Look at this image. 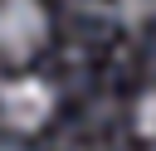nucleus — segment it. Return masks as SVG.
Here are the masks:
<instances>
[{
	"label": "nucleus",
	"mask_w": 156,
	"mask_h": 151,
	"mask_svg": "<svg viewBox=\"0 0 156 151\" xmlns=\"http://www.w3.org/2000/svg\"><path fill=\"white\" fill-rule=\"evenodd\" d=\"M58 112V88L39 73H15L0 83V127L10 136H39Z\"/></svg>",
	"instance_id": "nucleus-1"
},
{
	"label": "nucleus",
	"mask_w": 156,
	"mask_h": 151,
	"mask_svg": "<svg viewBox=\"0 0 156 151\" xmlns=\"http://www.w3.org/2000/svg\"><path fill=\"white\" fill-rule=\"evenodd\" d=\"M49 5L44 0H0V58L5 63H29L49 44Z\"/></svg>",
	"instance_id": "nucleus-2"
},
{
	"label": "nucleus",
	"mask_w": 156,
	"mask_h": 151,
	"mask_svg": "<svg viewBox=\"0 0 156 151\" xmlns=\"http://www.w3.org/2000/svg\"><path fill=\"white\" fill-rule=\"evenodd\" d=\"M132 132H136L146 146H156V88H146V93L132 102Z\"/></svg>",
	"instance_id": "nucleus-3"
},
{
	"label": "nucleus",
	"mask_w": 156,
	"mask_h": 151,
	"mask_svg": "<svg viewBox=\"0 0 156 151\" xmlns=\"http://www.w3.org/2000/svg\"><path fill=\"white\" fill-rule=\"evenodd\" d=\"M156 10V0H122V15L127 19H141V15H151Z\"/></svg>",
	"instance_id": "nucleus-4"
},
{
	"label": "nucleus",
	"mask_w": 156,
	"mask_h": 151,
	"mask_svg": "<svg viewBox=\"0 0 156 151\" xmlns=\"http://www.w3.org/2000/svg\"><path fill=\"white\" fill-rule=\"evenodd\" d=\"M0 151H20V136H10V132H5V136H0Z\"/></svg>",
	"instance_id": "nucleus-5"
}]
</instances>
